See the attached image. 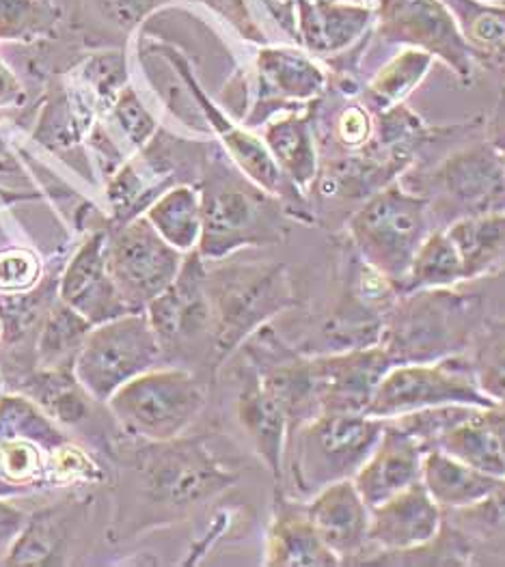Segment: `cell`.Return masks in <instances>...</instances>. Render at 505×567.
Masks as SVG:
<instances>
[{
  "mask_svg": "<svg viewBox=\"0 0 505 567\" xmlns=\"http://www.w3.org/2000/svg\"><path fill=\"white\" fill-rule=\"evenodd\" d=\"M111 453L126 477L130 505H136L143 528L182 523L238 482V473L218 462L204 439L195 436L132 439Z\"/></svg>",
  "mask_w": 505,
  "mask_h": 567,
  "instance_id": "6da1fadb",
  "label": "cell"
},
{
  "mask_svg": "<svg viewBox=\"0 0 505 567\" xmlns=\"http://www.w3.org/2000/svg\"><path fill=\"white\" fill-rule=\"evenodd\" d=\"M197 188L204 214L197 250L206 261H223L243 248L288 240L296 220L286 203L259 188L216 143Z\"/></svg>",
  "mask_w": 505,
  "mask_h": 567,
  "instance_id": "7a4b0ae2",
  "label": "cell"
},
{
  "mask_svg": "<svg viewBox=\"0 0 505 567\" xmlns=\"http://www.w3.org/2000/svg\"><path fill=\"white\" fill-rule=\"evenodd\" d=\"M486 316V300L458 287L404 291L384 318L379 346L393 365L443 361L468 352Z\"/></svg>",
  "mask_w": 505,
  "mask_h": 567,
  "instance_id": "3957f363",
  "label": "cell"
},
{
  "mask_svg": "<svg viewBox=\"0 0 505 567\" xmlns=\"http://www.w3.org/2000/svg\"><path fill=\"white\" fill-rule=\"evenodd\" d=\"M214 332V367L220 371L259 328L298 307L286 264L206 261Z\"/></svg>",
  "mask_w": 505,
  "mask_h": 567,
  "instance_id": "277c9868",
  "label": "cell"
},
{
  "mask_svg": "<svg viewBox=\"0 0 505 567\" xmlns=\"http://www.w3.org/2000/svg\"><path fill=\"white\" fill-rule=\"evenodd\" d=\"M400 184L425 199L432 229H447L471 216L505 212L504 164L486 132L432 161L415 164L400 177Z\"/></svg>",
  "mask_w": 505,
  "mask_h": 567,
  "instance_id": "5b68a950",
  "label": "cell"
},
{
  "mask_svg": "<svg viewBox=\"0 0 505 567\" xmlns=\"http://www.w3.org/2000/svg\"><path fill=\"white\" fill-rule=\"evenodd\" d=\"M143 52H152L163 59L173 74L179 79L186 93L190 95L197 115L206 123V130L218 141L227 158L236 164L251 182L266 193L275 195L286 203L288 212L296 223H318L311 202L305 193H300L295 184L281 173V168L272 161L266 143L252 130L234 120L218 102H214L206 93L204 84L197 79L190 59L168 41H152Z\"/></svg>",
  "mask_w": 505,
  "mask_h": 567,
  "instance_id": "8992f818",
  "label": "cell"
},
{
  "mask_svg": "<svg viewBox=\"0 0 505 567\" xmlns=\"http://www.w3.org/2000/svg\"><path fill=\"white\" fill-rule=\"evenodd\" d=\"M432 231L427 203L400 182L361 203L343 223V238L391 284H402L425 236Z\"/></svg>",
  "mask_w": 505,
  "mask_h": 567,
  "instance_id": "52a82bcc",
  "label": "cell"
},
{
  "mask_svg": "<svg viewBox=\"0 0 505 567\" xmlns=\"http://www.w3.org/2000/svg\"><path fill=\"white\" fill-rule=\"evenodd\" d=\"M384 432V419L357 412H322L292 432L286 460L300 498L352 480Z\"/></svg>",
  "mask_w": 505,
  "mask_h": 567,
  "instance_id": "ba28073f",
  "label": "cell"
},
{
  "mask_svg": "<svg viewBox=\"0 0 505 567\" xmlns=\"http://www.w3.org/2000/svg\"><path fill=\"white\" fill-rule=\"evenodd\" d=\"M212 141H193L165 127L126 163L120 164L104 186L109 227L143 216L145 209L173 186H197L210 156Z\"/></svg>",
  "mask_w": 505,
  "mask_h": 567,
  "instance_id": "9c48e42d",
  "label": "cell"
},
{
  "mask_svg": "<svg viewBox=\"0 0 505 567\" xmlns=\"http://www.w3.org/2000/svg\"><path fill=\"white\" fill-rule=\"evenodd\" d=\"M208 380L182 367H156L124 384L109 402L130 439L173 441L186 436L208 404Z\"/></svg>",
  "mask_w": 505,
  "mask_h": 567,
  "instance_id": "30bf717a",
  "label": "cell"
},
{
  "mask_svg": "<svg viewBox=\"0 0 505 567\" xmlns=\"http://www.w3.org/2000/svg\"><path fill=\"white\" fill-rule=\"evenodd\" d=\"M206 259L199 250L186 255L179 275L167 289L147 305V318L161 341L165 363L199 373L212 382L214 332L206 287Z\"/></svg>",
  "mask_w": 505,
  "mask_h": 567,
  "instance_id": "8fae6325",
  "label": "cell"
},
{
  "mask_svg": "<svg viewBox=\"0 0 505 567\" xmlns=\"http://www.w3.org/2000/svg\"><path fill=\"white\" fill-rule=\"evenodd\" d=\"M161 365L165 357L147 311H134L91 328L74 375L95 402L106 404L130 380Z\"/></svg>",
  "mask_w": 505,
  "mask_h": 567,
  "instance_id": "7c38bea8",
  "label": "cell"
},
{
  "mask_svg": "<svg viewBox=\"0 0 505 567\" xmlns=\"http://www.w3.org/2000/svg\"><path fill=\"white\" fill-rule=\"evenodd\" d=\"M247 86L249 109L240 123L255 130L281 113L318 102L329 91V70L298 45L266 43L255 52Z\"/></svg>",
  "mask_w": 505,
  "mask_h": 567,
  "instance_id": "4fadbf2b",
  "label": "cell"
},
{
  "mask_svg": "<svg viewBox=\"0 0 505 567\" xmlns=\"http://www.w3.org/2000/svg\"><path fill=\"white\" fill-rule=\"evenodd\" d=\"M493 400L482 393L468 354L434 363L393 365L380 380L368 414L395 419L406 412L436 405L488 408Z\"/></svg>",
  "mask_w": 505,
  "mask_h": 567,
  "instance_id": "5bb4252c",
  "label": "cell"
},
{
  "mask_svg": "<svg viewBox=\"0 0 505 567\" xmlns=\"http://www.w3.org/2000/svg\"><path fill=\"white\" fill-rule=\"evenodd\" d=\"M184 259L186 255L173 248L145 216L109 227L106 264L130 311H145L175 281Z\"/></svg>",
  "mask_w": 505,
  "mask_h": 567,
  "instance_id": "9a60e30c",
  "label": "cell"
},
{
  "mask_svg": "<svg viewBox=\"0 0 505 567\" xmlns=\"http://www.w3.org/2000/svg\"><path fill=\"white\" fill-rule=\"evenodd\" d=\"M374 38L420 48L447 65L463 84H473L475 56L445 0H377Z\"/></svg>",
  "mask_w": 505,
  "mask_h": 567,
  "instance_id": "2e32d148",
  "label": "cell"
},
{
  "mask_svg": "<svg viewBox=\"0 0 505 567\" xmlns=\"http://www.w3.org/2000/svg\"><path fill=\"white\" fill-rule=\"evenodd\" d=\"M109 227H95L68 261L59 279V298L93 326L117 320L127 313L106 264Z\"/></svg>",
  "mask_w": 505,
  "mask_h": 567,
  "instance_id": "e0dca14e",
  "label": "cell"
},
{
  "mask_svg": "<svg viewBox=\"0 0 505 567\" xmlns=\"http://www.w3.org/2000/svg\"><path fill=\"white\" fill-rule=\"evenodd\" d=\"M311 525L341 561L361 564L370 553V505L352 480L318 489L305 503Z\"/></svg>",
  "mask_w": 505,
  "mask_h": 567,
  "instance_id": "ac0fdd59",
  "label": "cell"
},
{
  "mask_svg": "<svg viewBox=\"0 0 505 567\" xmlns=\"http://www.w3.org/2000/svg\"><path fill=\"white\" fill-rule=\"evenodd\" d=\"M320 380L322 412L368 414L380 380L393 367L380 346L311 354Z\"/></svg>",
  "mask_w": 505,
  "mask_h": 567,
  "instance_id": "d6986e66",
  "label": "cell"
},
{
  "mask_svg": "<svg viewBox=\"0 0 505 567\" xmlns=\"http://www.w3.org/2000/svg\"><path fill=\"white\" fill-rule=\"evenodd\" d=\"M236 416L240 430L249 439L255 455L272 475L277 487H284L286 453L290 443V419L270 391L261 384L251 363L240 371V391L236 400Z\"/></svg>",
  "mask_w": 505,
  "mask_h": 567,
  "instance_id": "ffe728a7",
  "label": "cell"
},
{
  "mask_svg": "<svg viewBox=\"0 0 505 567\" xmlns=\"http://www.w3.org/2000/svg\"><path fill=\"white\" fill-rule=\"evenodd\" d=\"M443 520L445 512L427 494L423 484L418 482L370 509L368 557L377 553H398L421 546L441 530Z\"/></svg>",
  "mask_w": 505,
  "mask_h": 567,
  "instance_id": "44dd1931",
  "label": "cell"
},
{
  "mask_svg": "<svg viewBox=\"0 0 505 567\" xmlns=\"http://www.w3.org/2000/svg\"><path fill=\"white\" fill-rule=\"evenodd\" d=\"M374 4L305 0L298 9L296 45L327 61L348 52L374 31Z\"/></svg>",
  "mask_w": 505,
  "mask_h": 567,
  "instance_id": "7402d4cb",
  "label": "cell"
},
{
  "mask_svg": "<svg viewBox=\"0 0 505 567\" xmlns=\"http://www.w3.org/2000/svg\"><path fill=\"white\" fill-rule=\"evenodd\" d=\"M264 566H341V561L329 550V546L311 525L305 503L290 498L284 487H277L275 492L272 518L266 530Z\"/></svg>",
  "mask_w": 505,
  "mask_h": 567,
  "instance_id": "603a6c76",
  "label": "cell"
},
{
  "mask_svg": "<svg viewBox=\"0 0 505 567\" xmlns=\"http://www.w3.org/2000/svg\"><path fill=\"white\" fill-rule=\"evenodd\" d=\"M423 455V449L409 434L384 421L379 443L352 477L370 509L421 482Z\"/></svg>",
  "mask_w": 505,
  "mask_h": 567,
  "instance_id": "cb8c5ba5",
  "label": "cell"
},
{
  "mask_svg": "<svg viewBox=\"0 0 505 567\" xmlns=\"http://www.w3.org/2000/svg\"><path fill=\"white\" fill-rule=\"evenodd\" d=\"M318 102L300 111L281 113L261 125V141L266 143L272 161L305 195H309L320 171V145L316 130Z\"/></svg>",
  "mask_w": 505,
  "mask_h": 567,
  "instance_id": "d4e9b609",
  "label": "cell"
},
{
  "mask_svg": "<svg viewBox=\"0 0 505 567\" xmlns=\"http://www.w3.org/2000/svg\"><path fill=\"white\" fill-rule=\"evenodd\" d=\"M97 122L100 117L86 106L63 74H56L48 84L31 138L48 152H72L83 145Z\"/></svg>",
  "mask_w": 505,
  "mask_h": 567,
  "instance_id": "484cf974",
  "label": "cell"
},
{
  "mask_svg": "<svg viewBox=\"0 0 505 567\" xmlns=\"http://www.w3.org/2000/svg\"><path fill=\"white\" fill-rule=\"evenodd\" d=\"M505 482L471 468L450 453L434 449L423 455L421 464V484L427 494L441 505L443 512L463 509L482 498Z\"/></svg>",
  "mask_w": 505,
  "mask_h": 567,
  "instance_id": "4316f807",
  "label": "cell"
},
{
  "mask_svg": "<svg viewBox=\"0 0 505 567\" xmlns=\"http://www.w3.org/2000/svg\"><path fill=\"white\" fill-rule=\"evenodd\" d=\"M74 505L63 503L29 516L24 528L9 544L2 566H63L72 533Z\"/></svg>",
  "mask_w": 505,
  "mask_h": 567,
  "instance_id": "83f0119b",
  "label": "cell"
},
{
  "mask_svg": "<svg viewBox=\"0 0 505 567\" xmlns=\"http://www.w3.org/2000/svg\"><path fill=\"white\" fill-rule=\"evenodd\" d=\"M445 231L461 252L466 284L495 277L504 270L505 212L463 218Z\"/></svg>",
  "mask_w": 505,
  "mask_h": 567,
  "instance_id": "f1b7e54d",
  "label": "cell"
},
{
  "mask_svg": "<svg viewBox=\"0 0 505 567\" xmlns=\"http://www.w3.org/2000/svg\"><path fill=\"white\" fill-rule=\"evenodd\" d=\"M445 520L458 528L468 542L475 566L484 561H505V482L486 498L445 512Z\"/></svg>",
  "mask_w": 505,
  "mask_h": 567,
  "instance_id": "f546056e",
  "label": "cell"
},
{
  "mask_svg": "<svg viewBox=\"0 0 505 567\" xmlns=\"http://www.w3.org/2000/svg\"><path fill=\"white\" fill-rule=\"evenodd\" d=\"M173 248L188 255L197 250L204 229L202 195L193 184H179L152 203L143 214Z\"/></svg>",
  "mask_w": 505,
  "mask_h": 567,
  "instance_id": "4dcf8cb0",
  "label": "cell"
},
{
  "mask_svg": "<svg viewBox=\"0 0 505 567\" xmlns=\"http://www.w3.org/2000/svg\"><path fill=\"white\" fill-rule=\"evenodd\" d=\"M432 65V54L423 52L420 48H402L370 76V81L363 84L359 97L374 113L404 104L421 82L425 81Z\"/></svg>",
  "mask_w": 505,
  "mask_h": 567,
  "instance_id": "1f68e13d",
  "label": "cell"
},
{
  "mask_svg": "<svg viewBox=\"0 0 505 567\" xmlns=\"http://www.w3.org/2000/svg\"><path fill=\"white\" fill-rule=\"evenodd\" d=\"M93 324L61 298L45 316L38 337V369L74 373L76 359L83 350Z\"/></svg>",
  "mask_w": 505,
  "mask_h": 567,
  "instance_id": "d6a6232c",
  "label": "cell"
},
{
  "mask_svg": "<svg viewBox=\"0 0 505 567\" xmlns=\"http://www.w3.org/2000/svg\"><path fill=\"white\" fill-rule=\"evenodd\" d=\"M18 389L40 405L50 419L63 425H76L84 421L91 402H95L84 391L76 375L65 371L35 369L20 378Z\"/></svg>",
  "mask_w": 505,
  "mask_h": 567,
  "instance_id": "836d02e7",
  "label": "cell"
},
{
  "mask_svg": "<svg viewBox=\"0 0 505 567\" xmlns=\"http://www.w3.org/2000/svg\"><path fill=\"white\" fill-rule=\"evenodd\" d=\"M463 284L466 279L456 244L445 229H432L411 261L402 293L418 289H452Z\"/></svg>",
  "mask_w": 505,
  "mask_h": 567,
  "instance_id": "e575fe53",
  "label": "cell"
},
{
  "mask_svg": "<svg viewBox=\"0 0 505 567\" xmlns=\"http://www.w3.org/2000/svg\"><path fill=\"white\" fill-rule=\"evenodd\" d=\"M65 9L56 0H0V41L35 45L56 40Z\"/></svg>",
  "mask_w": 505,
  "mask_h": 567,
  "instance_id": "d590c367",
  "label": "cell"
},
{
  "mask_svg": "<svg viewBox=\"0 0 505 567\" xmlns=\"http://www.w3.org/2000/svg\"><path fill=\"white\" fill-rule=\"evenodd\" d=\"M480 410L471 419L450 430L436 449L450 453L452 457L468 464L471 468H477L484 475L505 480V453L493 432L482 421Z\"/></svg>",
  "mask_w": 505,
  "mask_h": 567,
  "instance_id": "8d00e7d4",
  "label": "cell"
},
{
  "mask_svg": "<svg viewBox=\"0 0 505 567\" xmlns=\"http://www.w3.org/2000/svg\"><path fill=\"white\" fill-rule=\"evenodd\" d=\"M361 566H475L473 550L463 533L447 520H443L441 530L425 544L398 550V553H377L368 557Z\"/></svg>",
  "mask_w": 505,
  "mask_h": 567,
  "instance_id": "74e56055",
  "label": "cell"
},
{
  "mask_svg": "<svg viewBox=\"0 0 505 567\" xmlns=\"http://www.w3.org/2000/svg\"><path fill=\"white\" fill-rule=\"evenodd\" d=\"M2 441H31L43 449L65 443L68 439L54 425L40 405L27 395H2L0 398V443Z\"/></svg>",
  "mask_w": 505,
  "mask_h": 567,
  "instance_id": "f35d334b",
  "label": "cell"
},
{
  "mask_svg": "<svg viewBox=\"0 0 505 567\" xmlns=\"http://www.w3.org/2000/svg\"><path fill=\"white\" fill-rule=\"evenodd\" d=\"M466 354L482 393L505 402V318L486 316Z\"/></svg>",
  "mask_w": 505,
  "mask_h": 567,
  "instance_id": "ab89813d",
  "label": "cell"
},
{
  "mask_svg": "<svg viewBox=\"0 0 505 567\" xmlns=\"http://www.w3.org/2000/svg\"><path fill=\"white\" fill-rule=\"evenodd\" d=\"M480 408L471 405H436V408H423L415 412L400 414L395 419H387L393 425H398L404 434H409L418 445L423 449V453L434 451L441 439L461 425L466 419H471Z\"/></svg>",
  "mask_w": 505,
  "mask_h": 567,
  "instance_id": "60d3db41",
  "label": "cell"
},
{
  "mask_svg": "<svg viewBox=\"0 0 505 567\" xmlns=\"http://www.w3.org/2000/svg\"><path fill=\"white\" fill-rule=\"evenodd\" d=\"M48 449L31 441H2L0 443V475L22 492L45 486Z\"/></svg>",
  "mask_w": 505,
  "mask_h": 567,
  "instance_id": "b9f144b4",
  "label": "cell"
},
{
  "mask_svg": "<svg viewBox=\"0 0 505 567\" xmlns=\"http://www.w3.org/2000/svg\"><path fill=\"white\" fill-rule=\"evenodd\" d=\"M104 480V468L81 446L65 441L48 451L45 486H93Z\"/></svg>",
  "mask_w": 505,
  "mask_h": 567,
  "instance_id": "7bdbcfd3",
  "label": "cell"
},
{
  "mask_svg": "<svg viewBox=\"0 0 505 567\" xmlns=\"http://www.w3.org/2000/svg\"><path fill=\"white\" fill-rule=\"evenodd\" d=\"M95 16L104 18L106 24L115 27L117 33H122L126 40H130L138 29L173 2H184V0H84Z\"/></svg>",
  "mask_w": 505,
  "mask_h": 567,
  "instance_id": "ee69618b",
  "label": "cell"
},
{
  "mask_svg": "<svg viewBox=\"0 0 505 567\" xmlns=\"http://www.w3.org/2000/svg\"><path fill=\"white\" fill-rule=\"evenodd\" d=\"M42 259L31 248L9 246L0 250V293H22L42 281Z\"/></svg>",
  "mask_w": 505,
  "mask_h": 567,
  "instance_id": "f6af8a7d",
  "label": "cell"
},
{
  "mask_svg": "<svg viewBox=\"0 0 505 567\" xmlns=\"http://www.w3.org/2000/svg\"><path fill=\"white\" fill-rule=\"evenodd\" d=\"M206 4L212 13L225 20L243 40L251 41L257 45L270 43V38L264 24L257 20L251 0H197Z\"/></svg>",
  "mask_w": 505,
  "mask_h": 567,
  "instance_id": "bcb514c9",
  "label": "cell"
},
{
  "mask_svg": "<svg viewBox=\"0 0 505 567\" xmlns=\"http://www.w3.org/2000/svg\"><path fill=\"white\" fill-rule=\"evenodd\" d=\"M277 31L296 45L298 38V9L305 0H255Z\"/></svg>",
  "mask_w": 505,
  "mask_h": 567,
  "instance_id": "7dc6e473",
  "label": "cell"
},
{
  "mask_svg": "<svg viewBox=\"0 0 505 567\" xmlns=\"http://www.w3.org/2000/svg\"><path fill=\"white\" fill-rule=\"evenodd\" d=\"M24 100H27L24 84L4 61H0V109L22 106Z\"/></svg>",
  "mask_w": 505,
  "mask_h": 567,
  "instance_id": "c3c4849f",
  "label": "cell"
},
{
  "mask_svg": "<svg viewBox=\"0 0 505 567\" xmlns=\"http://www.w3.org/2000/svg\"><path fill=\"white\" fill-rule=\"evenodd\" d=\"M27 520L29 516L22 509H18L4 496H0V546L11 544L24 528Z\"/></svg>",
  "mask_w": 505,
  "mask_h": 567,
  "instance_id": "681fc988",
  "label": "cell"
},
{
  "mask_svg": "<svg viewBox=\"0 0 505 567\" xmlns=\"http://www.w3.org/2000/svg\"><path fill=\"white\" fill-rule=\"evenodd\" d=\"M484 132H486V138H488V141L493 143V147L497 150V154H499V158H502L505 171V82L502 84V91H499L497 106H495L493 115L486 120Z\"/></svg>",
  "mask_w": 505,
  "mask_h": 567,
  "instance_id": "f907efd6",
  "label": "cell"
},
{
  "mask_svg": "<svg viewBox=\"0 0 505 567\" xmlns=\"http://www.w3.org/2000/svg\"><path fill=\"white\" fill-rule=\"evenodd\" d=\"M480 416L505 453V402H493L488 408H482Z\"/></svg>",
  "mask_w": 505,
  "mask_h": 567,
  "instance_id": "816d5d0a",
  "label": "cell"
},
{
  "mask_svg": "<svg viewBox=\"0 0 505 567\" xmlns=\"http://www.w3.org/2000/svg\"><path fill=\"white\" fill-rule=\"evenodd\" d=\"M16 494H24V492L20 487L11 486L9 482H4L2 475H0V496L9 498V496H16Z\"/></svg>",
  "mask_w": 505,
  "mask_h": 567,
  "instance_id": "f5cc1de1",
  "label": "cell"
},
{
  "mask_svg": "<svg viewBox=\"0 0 505 567\" xmlns=\"http://www.w3.org/2000/svg\"><path fill=\"white\" fill-rule=\"evenodd\" d=\"M336 2H352V4H374L377 0H336Z\"/></svg>",
  "mask_w": 505,
  "mask_h": 567,
  "instance_id": "db71d44e",
  "label": "cell"
},
{
  "mask_svg": "<svg viewBox=\"0 0 505 567\" xmlns=\"http://www.w3.org/2000/svg\"><path fill=\"white\" fill-rule=\"evenodd\" d=\"M477 4H505V0H473Z\"/></svg>",
  "mask_w": 505,
  "mask_h": 567,
  "instance_id": "11a10c76",
  "label": "cell"
},
{
  "mask_svg": "<svg viewBox=\"0 0 505 567\" xmlns=\"http://www.w3.org/2000/svg\"><path fill=\"white\" fill-rule=\"evenodd\" d=\"M0 391H2V373H0Z\"/></svg>",
  "mask_w": 505,
  "mask_h": 567,
  "instance_id": "9f6ffc18",
  "label": "cell"
},
{
  "mask_svg": "<svg viewBox=\"0 0 505 567\" xmlns=\"http://www.w3.org/2000/svg\"><path fill=\"white\" fill-rule=\"evenodd\" d=\"M0 334H2V326H0Z\"/></svg>",
  "mask_w": 505,
  "mask_h": 567,
  "instance_id": "6f0895ef",
  "label": "cell"
}]
</instances>
